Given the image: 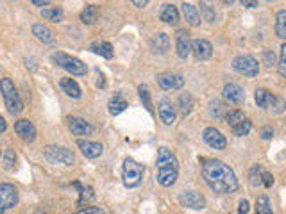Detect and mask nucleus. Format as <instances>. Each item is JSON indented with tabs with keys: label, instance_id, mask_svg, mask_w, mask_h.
<instances>
[{
	"label": "nucleus",
	"instance_id": "nucleus-27",
	"mask_svg": "<svg viewBox=\"0 0 286 214\" xmlns=\"http://www.w3.org/2000/svg\"><path fill=\"white\" fill-rule=\"evenodd\" d=\"M91 50H93L95 54H100L102 57H106V59H113V55H115L113 47H111V43H107V41L93 43V45H91Z\"/></svg>",
	"mask_w": 286,
	"mask_h": 214
},
{
	"label": "nucleus",
	"instance_id": "nucleus-20",
	"mask_svg": "<svg viewBox=\"0 0 286 214\" xmlns=\"http://www.w3.org/2000/svg\"><path fill=\"white\" fill-rule=\"evenodd\" d=\"M150 47H152V50L157 52V54H166L170 48V38L166 34H163V32H159V34H156L152 38Z\"/></svg>",
	"mask_w": 286,
	"mask_h": 214
},
{
	"label": "nucleus",
	"instance_id": "nucleus-41",
	"mask_svg": "<svg viewBox=\"0 0 286 214\" xmlns=\"http://www.w3.org/2000/svg\"><path fill=\"white\" fill-rule=\"evenodd\" d=\"M279 74L286 75V43L281 47V57H279Z\"/></svg>",
	"mask_w": 286,
	"mask_h": 214
},
{
	"label": "nucleus",
	"instance_id": "nucleus-28",
	"mask_svg": "<svg viewBox=\"0 0 286 214\" xmlns=\"http://www.w3.org/2000/svg\"><path fill=\"white\" fill-rule=\"evenodd\" d=\"M179 111L183 116H188L193 111V97L190 93H183L179 97Z\"/></svg>",
	"mask_w": 286,
	"mask_h": 214
},
{
	"label": "nucleus",
	"instance_id": "nucleus-47",
	"mask_svg": "<svg viewBox=\"0 0 286 214\" xmlns=\"http://www.w3.org/2000/svg\"><path fill=\"white\" fill-rule=\"evenodd\" d=\"M131 4H133V6H136V8H145V6H147V0H143V2H141V0H133V2H131Z\"/></svg>",
	"mask_w": 286,
	"mask_h": 214
},
{
	"label": "nucleus",
	"instance_id": "nucleus-10",
	"mask_svg": "<svg viewBox=\"0 0 286 214\" xmlns=\"http://www.w3.org/2000/svg\"><path fill=\"white\" fill-rule=\"evenodd\" d=\"M202 137H204V141H206V145L211 147L213 150H223V148L227 147V139H225V136H223L218 128H215V127L204 128Z\"/></svg>",
	"mask_w": 286,
	"mask_h": 214
},
{
	"label": "nucleus",
	"instance_id": "nucleus-43",
	"mask_svg": "<svg viewBox=\"0 0 286 214\" xmlns=\"http://www.w3.org/2000/svg\"><path fill=\"white\" fill-rule=\"evenodd\" d=\"M261 139H265V141H268V139H272V136H274V128L270 127V125H265V127L261 128Z\"/></svg>",
	"mask_w": 286,
	"mask_h": 214
},
{
	"label": "nucleus",
	"instance_id": "nucleus-29",
	"mask_svg": "<svg viewBox=\"0 0 286 214\" xmlns=\"http://www.w3.org/2000/svg\"><path fill=\"white\" fill-rule=\"evenodd\" d=\"M41 16L48 22H54V24H59V22H63L65 18V13L61 8H52V9H43L41 11Z\"/></svg>",
	"mask_w": 286,
	"mask_h": 214
},
{
	"label": "nucleus",
	"instance_id": "nucleus-9",
	"mask_svg": "<svg viewBox=\"0 0 286 214\" xmlns=\"http://www.w3.org/2000/svg\"><path fill=\"white\" fill-rule=\"evenodd\" d=\"M179 203L183 207H188V209H195V210L206 209V205H208L206 198L200 195L199 191H185V193H181Z\"/></svg>",
	"mask_w": 286,
	"mask_h": 214
},
{
	"label": "nucleus",
	"instance_id": "nucleus-30",
	"mask_svg": "<svg viewBox=\"0 0 286 214\" xmlns=\"http://www.w3.org/2000/svg\"><path fill=\"white\" fill-rule=\"evenodd\" d=\"M209 114H211L215 120H222L225 118V105H223L222 100H211L209 102Z\"/></svg>",
	"mask_w": 286,
	"mask_h": 214
},
{
	"label": "nucleus",
	"instance_id": "nucleus-45",
	"mask_svg": "<svg viewBox=\"0 0 286 214\" xmlns=\"http://www.w3.org/2000/svg\"><path fill=\"white\" fill-rule=\"evenodd\" d=\"M238 212H240V214H247V212H249V202H247V200H240V203H238Z\"/></svg>",
	"mask_w": 286,
	"mask_h": 214
},
{
	"label": "nucleus",
	"instance_id": "nucleus-26",
	"mask_svg": "<svg viewBox=\"0 0 286 214\" xmlns=\"http://www.w3.org/2000/svg\"><path fill=\"white\" fill-rule=\"evenodd\" d=\"M254 98H256V104H258L259 107H270L275 97L268 90H263V88H259V90H256Z\"/></svg>",
	"mask_w": 286,
	"mask_h": 214
},
{
	"label": "nucleus",
	"instance_id": "nucleus-16",
	"mask_svg": "<svg viewBox=\"0 0 286 214\" xmlns=\"http://www.w3.org/2000/svg\"><path fill=\"white\" fill-rule=\"evenodd\" d=\"M67 121H68V128L72 130V134H74V136H88V134L93 132V127H91V123H88V121L83 120V118L70 116Z\"/></svg>",
	"mask_w": 286,
	"mask_h": 214
},
{
	"label": "nucleus",
	"instance_id": "nucleus-44",
	"mask_svg": "<svg viewBox=\"0 0 286 214\" xmlns=\"http://www.w3.org/2000/svg\"><path fill=\"white\" fill-rule=\"evenodd\" d=\"M261 184H263L265 187H272V186H274V177H272V173H267V171H263Z\"/></svg>",
	"mask_w": 286,
	"mask_h": 214
},
{
	"label": "nucleus",
	"instance_id": "nucleus-3",
	"mask_svg": "<svg viewBox=\"0 0 286 214\" xmlns=\"http://www.w3.org/2000/svg\"><path fill=\"white\" fill-rule=\"evenodd\" d=\"M0 91H2V97H4L6 107H8V111L13 114V116H16V114H20L22 111H24V102H22V98H20L18 91H16L11 79L4 77L2 81H0Z\"/></svg>",
	"mask_w": 286,
	"mask_h": 214
},
{
	"label": "nucleus",
	"instance_id": "nucleus-36",
	"mask_svg": "<svg viewBox=\"0 0 286 214\" xmlns=\"http://www.w3.org/2000/svg\"><path fill=\"white\" fill-rule=\"evenodd\" d=\"M138 91H140V98H141V102H143V105H145V109L149 111L150 114L154 113V107H152V102H150V91H149V88L147 86H140L138 88Z\"/></svg>",
	"mask_w": 286,
	"mask_h": 214
},
{
	"label": "nucleus",
	"instance_id": "nucleus-17",
	"mask_svg": "<svg viewBox=\"0 0 286 214\" xmlns=\"http://www.w3.org/2000/svg\"><path fill=\"white\" fill-rule=\"evenodd\" d=\"M192 50H193V54H195L197 59L204 61V59L211 57L213 45L208 41V39H195V41H192Z\"/></svg>",
	"mask_w": 286,
	"mask_h": 214
},
{
	"label": "nucleus",
	"instance_id": "nucleus-25",
	"mask_svg": "<svg viewBox=\"0 0 286 214\" xmlns=\"http://www.w3.org/2000/svg\"><path fill=\"white\" fill-rule=\"evenodd\" d=\"M107 107H109V113L113 114V116H117V114L124 113V111L127 109V102L126 98L120 97V95H115L109 100V104H107Z\"/></svg>",
	"mask_w": 286,
	"mask_h": 214
},
{
	"label": "nucleus",
	"instance_id": "nucleus-38",
	"mask_svg": "<svg viewBox=\"0 0 286 214\" xmlns=\"http://www.w3.org/2000/svg\"><path fill=\"white\" fill-rule=\"evenodd\" d=\"M15 163H16L15 150H6V154H4V168H6V170H13V168H15Z\"/></svg>",
	"mask_w": 286,
	"mask_h": 214
},
{
	"label": "nucleus",
	"instance_id": "nucleus-2",
	"mask_svg": "<svg viewBox=\"0 0 286 214\" xmlns=\"http://www.w3.org/2000/svg\"><path fill=\"white\" fill-rule=\"evenodd\" d=\"M157 182L163 187H170L176 184L179 175V161L176 154L166 147H161L157 150Z\"/></svg>",
	"mask_w": 286,
	"mask_h": 214
},
{
	"label": "nucleus",
	"instance_id": "nucleus-49",
	"mask_svg": "<svg viewBox=\"0 0 286 214\" xmlns=\"http://www.w3.org/2000/svg\"><path fill=\"white\" fill-rule=\"evenodd\" d=\"M32 4H34V6H43V8H45V6H48L50 2H48V0H32Z\"/></svg>",
	"mask_w": 286,
	"mask_h": 214
},
{
	"label": "nucleus",
	"instance_id": "nucleus-21",
	"mask_svg": "<svg viewBox=\"0 0 286 214\" xmlns=\"http://www.w3.org/2000/svg\"><path fill=\"white\" fill-rule=\"evenodd\" d=\"M161 22H165V24H170V25H176L179 22V11L174 4H166L163 6L161 9V15H159Z\"/></svg>",
	"mask_w": 286,
	"mask_h": 214
},
{
	"label": "nucleus",
	"instance_id": "nucleus-11",
	"mask_svg": "<svg viewBox=\"0 0 286 214\" xmlns=\"http://www.w3.org/2000/svg\"><path fill=\"white\" fill-rule=\"evenodd\" d=\"M157 84H159L161 90L172 91V90H181L185 86V77L181 74H172V72H166V74L157 75Z\"/></svg>",
	"mask_w": 286,
	"mask_h": 214
},
{
	"label": "nucleus",
	"instance_id": "nucleus-19",
	"mask_svg": "<svg viewBox=\"0 0 286 214\" xmlns=\"http://www.w3.org/2000/svg\"><path fill=\"white\" fill-rule=\"evenodd\" d=\"M32 34H34L41 43H47V45H52V43L55 41L54 32H52L45 24H34L32 25Z\"/></svg>",
	"mask_w": 286,
	"mask_h": 214
},
{
	"label": "nucleus",
	"instance_id": "nucleus-33",
	"mask_svg": "<svg viewBox=\"0 0 286 214\" xmlns=\"http://www.w3.org/2000/svg\"><path fill=\"white\" fill-rule=\"evenodd\" d=\"M261 166L259 164H254V166H251V170H249V184H251L252 187H258L261 186Z\"/></svg>",
	"mask_w": 286,
	"mask_h": 214
},
{
	"label": "nucleus",
	"instance_id": "nucleus-13",
	"mask_svg": "<svg viewBox=\"0 0 286 214\" xmlns=\"http://www.w3.org/2000/svg\"><path fill=\"white\" fill-rule=\"evenodd\" d=\"M15 132L20 136V139H24L25 143H32V141L36 139V127L32 125V121L25 120V118H22V120H18L15 123Z\"/></svg>",
	"mask_w": 286,
	"mask_h": 214
},
{
	"label": "nucleus",
	"instance_id": "nucleus-40",
	"mask_svg": "<svg viewBox=\"0 0 286 214\" xmlns=\"http://www.w3.org/2000/svg\"><path fill=\"white\" fill-rule=\"evenodd\" d=\"M93 198V189L91 187H81V196H79V205Z\"/></svg>",
	"mask_w": 286,
	"mask_h": 214
},
{
	"label": "nucleus",
	"instance_id": "nucleus-7",
	"mask_svg": "<svg viewBox=\"0 0 286 214\" xmlns=\"http://www.w3.org/2000/svg\"><path fill=\"white\" fill-rule=\"evenodd\" d=\"M233 68L238 74L245 75V77H256L259 72V64L252 55H238L233 59Z\"/></svg>",
	"mask_w": 286,
	"mask_h": 214
},
{
	"label": "nucleus",
	"instance_id": "nucleus-8",
	"mask_svg": "<svg viewBox=\"0 0 286 214\" xmlns=\"http://www.w3.org/2000/svg\"><path fill=\"white\" fill-rule=\"evenodd\" d=\"M18 202V191L13 184H0V214L11 209Z\"/></svg>",
	"mask_w": 286,
	"mask_h": 214
},
{
	"label": "nucleus",
	"instance_id": "nucleus-12",
	"mask_svg": "<svg viewBox=\"0 0 286 214\" xmlns=\"http://www.w3.org/2000/svg\"><path fill=\"white\" fill-rule=\"evenodd\" d=\"M157 114H159L161 121L165 125H172L174 121H176L177 109L168 98H163V100H159V104H157Z\"/></svg>",
	"mask_w": 286,
	"mask_h": 214
},
{
	"label": "nucleus",
	"instance_id": "nucleus-42",
	"mask_svg": "<svg viewBox=\"0 0 286 214\" xmlns=\"http://www.w3.org/2000/svg\"><path fill=\"white\" fill-rule=\"evenodd\" d=\"M75 214H106V212L100 207H84V209L77 210Z\"/></svg>",
	"mask_w": 286,
	"mask_h": 214
},
{
	"label": "nucleus",
	"instance_id": "nucleus-34",
	"mask_svg": "<svg viewBox=\"0 0 286 214\" xmlns=\"http://www.w3.org/2000/svg\"><path fill=\"white\" fill-rule=\"evenodd\" d=\"M200 16L204 18V22H209V24H213L216 18L215 9H213L208 2H200Z\"/></svg>",
	"mask_w": 286,
	"mask_h": 214
},
{
	"label": "nucleus",
	"instance_id": "nucleus-22",
	"mask_svg": "<svg viewBox=\"0 0 286 214\" xmlns=\"http://www.w3.org/2000/svg\"><path fill=\"white\" fill-rule=\"evenodd\" d=\"M183 15H185L186 22H188L192 27H197L200 24V13L199 9L195 8L193 4H183Z\"/></svg>",
	"mask_w": 286,
	"mask_h": 214
},
{
	"label": "nucleus",
	"instance_id": "nucleus-24",
	"mask_svg": "<svg viewBox=\"0 0 286 214\" xmlns=\"http://www.w3.org/2000/svg\"><path fill=\"white\" fill-rule=\"evenodd\" d=\"M59 86H61V90H63L70 98L81 97V88H79V84L74 81V79H61Z\"/></svg>",
	"mask_w": 286,
	"mask_h": 214
},
{
	"label": "nucleus",
	"instance_id": "nucleus-48",
	"mask_svg": "<svg viewBox=\"0 0 286 214\" xmlns=\"http://www.w3.org/2000/svg\"><path fill=\"white\" fill-rule=\"evenodd\" d=\"M6 128H8V121L4 120V116H0V132H6Z\"/></svg>",
	"mask_w": 286,
	"mask_h": 214
},
{
	"label": "nucleus",
	"instance_id": "nucleus-37",
	"mask_svg": "<svg viewBox=\"0 0 286 214\" xmlns=\"http://www.w3.org/2000/svg\"><path fill=\"white\" fill-rule=\"evenodd\" d=\"M243 120H245V116H243V111L240 109L229 111V113L225 114V121H227V125H231V127H236V125L242 123Z\"/></svg>",
	"mask_w": 286,
	"mask_h": 214
},
{
	"label": "nucleus",
	"instance_id": "nucleus-23",
	"mask_svg": "<svg viewBox=\"0 0 286 214\" xmlns=\"http://www.w3.org/2000/svg\"><path fill=\"white\" fill-rule=\"evenodd\" d=\"M98 16H100V9H98L95 4H88L86 8L81 11V20L88 25H93L98 20Z\"/></svg>",
	"mask_w": 286,
	"mask_h": 214
},
{
	"label": "nucleus",
	"instance_id": "nucleus-1",
	"mask_svg": "<svg viewBox=\"0 0 286 214\" xmlns=\"http://www.w3.org/2000/svg\"><path fill=\"white\" fill-rule=\"evenodd\" d=\"M202 177L215 193L231 195L238 189V179L227 164L216 159H202Z\"/></svg>",
	"mask_w": 286,
	"mask_h": 214
},
{
	"label": "nucleus",
	"instance_id": "nucleus-31",
	"mask_svg": "<svg viewBox=\"0 0 286 214\" xmlns=\"http://www.w3.org/2000/svg\"><path fill=\"white\" fill-rule=\"evenodd\" d=\"M275 34L277 38L286 39V11H279L275 16Z\"/></svg>",
	"mask_w": 286,
	"mask_h": 214
},
{
	"label": "nucleus",
	"instance_id": "nucleus-50",
	"mask_svg": "<svg viewBox=\"0 0 286 214\" xmlns=\"http://www.w3.org/2000/svg\"><path fill=\"white\" fill-rule=\"evenodd\" d=\"M38 214H47V212H41V210H39V212Z\"/></svg>",
	"mask_w": 286,
	"mask_h": 214
},
{
	"label": "nucleus",
	"instance_id": "nucleus-46",
	"mask_svg": "<svg viewBox=\"0 0 286 214\" xmlns=\"http://www.w3.org/2000/svg\"><path fill=\"white\" fill-rule=\"evenodd\" d=\"M242 6H245V8H258V2H252V0H242Z\"/></svg>",
	"mask_w": 286,
	"mask_h": 214
},
{
	"label": "nucleus",
	"instance_id": "nucleus-5",
	"mask_svg": "<svg viewBox=\"0 0 286 214\" xmlns=\"http://www.w3.org/2000/svg\"><path fill=\"white\" fill-rule=\"evenodd\" d=\"M52 61L59 68H63V70H67L72 75H86V64L81 59L72 57V55L65 54V52H54L52 54Z\"/></svg>",
	"mask_w": 286,
	"mask_h": 214
},
{
	"label": "nucleus",
	"instance_id": "nucleus-32",
	"mask_svg": "<svg viewBox=\"0 0 286 214\" xmlns=\"http://www.w3.org/2000/svg\"><path fill=\"white\" fill-rule=\"evenodd\" d=\"M256 214H274L267 195H259L256 200Z\"/></svg>",
	"mask_w": 286,
	"mask_h": 214
},
{
	"label": "nucleus",
	"instance_id": "nucleus-6",
	"mask_svg": "<svg viewBox=\"0 0 286 214\" xmlns=\"http://www.w3.org/2000/svg\"><path fill=\"white\" fill-rule=\"evenodd\" d=\"M45 157L50 163L65 164V166H72L75 163V156L72 154V150H68L67 147H58V145H48L43 150Z\"/></svg>",
	"mask_w": 286,
	"mask_h": 214
},
{
	"label": "nucleus",
	"instance_id": "nucleus-18",
	"mask_svg": "<svg viewBox=\"0 0 286 214\" xmlns=\"http://www.w3.org/2000/svg\"><path fill=\"white\" fill-rule=\"evenodd\" d=\"M77 147L81 148V152H83L86 157H90V159H95V157L102 156V152H104V147H102L100 143H95V141L79 139L77 141Z\"/></svg>",
	"mask_w": 286,
	"mask_h": 214
},
{
	"label": "nucleus",
	"instance_id": "nucleus-14",
	"mask_svg": "<svg viewBox=\"0 0 286 214\" xmlns=\"http://www.w3.org/2000/svg\"><path fill=\"white\" fill-rule=\"evenodd\" d=\"M176 48H177V55L181 59H186L192 52V39H190V32L186 29H181L177 31L176 36Z\"/></svg>",
	"mask_w": 286,
	"mask_h": 214
},
{
	"label": "nucleus",
	"instance_id": "nucleus-4",
	"mask_svg": "<svg viewBox=\"0 0 286 214\" xmlns=\"http://www.w3.org/2000/svg\"><path fill=\"white\" fill-rule=\"evenodd\" d=\"M143 173H145V168L143 164L136 163L134 159L127 157L124 161V166H122V179L127 187H138L143 180Z\"/></svg>",
	"mask_w": 286,
	"mask_h": 214
},
{
	"label": "nucleus",
	"instance_id": "nucleus-15",
	"mask_svg": "<svg viewBox=\"0 0 286 214\" xmlns=\"http://www.w3.org/2000/svg\"><path fill=\"white\" fill-rule=\"evenodd\" d=\"M223 100L231 105H240L245 100V91L238 84H225L223 86Z\"/></svg>",
	"mask_w": 286,
	"mask_h": 214
},
{
	"label": "nucleus",
	"instance_id": "nucleus-35",
	"mask_svg": "<svg viewBox=\"0 0 286 214\" xmlns=\"http://www.w3.org/2000/svg\"><path fill=\"white\" fill-rule=\"evenodd\" d=\"M251 128H252V121L245 118L242 123H238L236 127H233V134H235V136H238V137L247 136V134L251 132Z\"/></svg>",
	"mask_w": 286,
	"mask_h": 214
},
{
	"label": "nucleus",
	"instance_id": "nucleus-39",
	"mask_svg": "<svg viewBox=\"0 0 286 214\" xmlns=\"http://www.w3.org/2000/svg\"><path fill=\"white\" fill-rule=\"evenodd\" d=\"M270 107H272V111H274L275 114H281L282 111L286 109V102L282 100L281 97H275V98H274V102H272Z\"/></svg>",
	"mask_w": 286,
	"mask_h": 214
}]
</instances>
